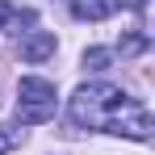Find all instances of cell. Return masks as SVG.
I'll return each instance as SVG.
<instances>
[{"instance_id": "cell-1", "label": "cell", "mask_w": 155, "mask_h": 155, "mask_svg": "<svg viewBox=\"0 0 155 155\" xmlns=\"http://www.w3.org/2000/svg\"><path fill=\"white\" fill-rule=\"evenodd\" d=\"M122 88H113V84H105V80H97V84H84V88H76V97H71V122H76L80 130H105L109 126V117H113V109L122 105Z\"/></svg>"}, {"instance_id": "cell-2", "label": "cell", "mask_w": 155, "mask_h": 155, "mask_svg": "<svg viewBox=\"0 0 155 155\" xmlns=\"http://www.w3.org/2000/svg\"><path fill=\"white\" fill-rule=\"evenodd\" d=\"M54 84L42 76H25L21 80V88H17V122L21 126H38V122H51L54 117Z\"/></svg>"}, {"instance_id": "cell-3", "label": "cell", "mask_w": 155, "mask_h": 155, "mask_svg": "<svg viewBox=\"0 0 155 155\" xmlns=\"http://www.w3.org/2000/svg\"><path fill=\"white\" fill-rule=\"evenodd\" d=\"M109 134H122V138H134V143H147L151 138V109L143 101H134V97H122V105L113 109V117H109Z\"/></svg>"}, {"instance_id": "cell-4", "label": "cell", "mask_w": 155, "mask_h": 155, "mask_svg": "<svg viewBox=\"0 0 155 155\" xmlns=\"http://www.w3.org/2000/svg\"><path fill=\"white\" fill-rule=\"evenodd\" d=\"M51 54H54V34H46V29H34L25 42H21V59L25 63H42Z\"/></svg>"}, {"instance_id": "cell-5", "label": "cell", "mask_w": 155, "mask_h": 155, "mask_svg": "<svg viewBox=\"0 0 155 155\" xmlns=\"http://www.w3.org/2000/svg\"><path fill=\"white\" fill-rule=\"evenodd\" d=\"M67 8L76 21H105L113 13V0H67Z\"/></svg>"}, {"instance_id": "cell-6", "label": "cell", "mask_w": 155, "mask_h": 155, "mask_svg": "<svg viewBox=\"0 0 155 155\" xmlns=\"http://www.w3.org/2000/svg\"><path fill=\"white\" fill-rule=\"evenodd\" d=\"M84 67H88V71H105V67H113V51H105V46L84 51Z\"/></svg>"}, {"instance_id": "cell-7", "label": "cell", "mask_w": 155, "mask_h": 155, "mask_svg": "<svg viewBox=\"0 0 155 155\" xmlns=\"http://www.w3.org/2000/svg\"><path fill=\"white\" fill-rule=\"evenodd\" d=\"M25 143V130H17V126H0V155H8L13 147H21Z\"/></svg>"}, {"instance_id": "cell-8", "label": "cell", "mask_w": 155, "mask_h": 155, "mask_svg": "<svg viewBox=\"0 0 155 155\" xmlns=\"http://www.w3.org/2000/svg\"><path fill=\"white\" fill-rule=\"evenodd\" d=\"M147 51V38H143V34H126V38H122V54H143Z\"/></svg>"}, {"instance_id": "cell-9", "label": "cell", "mask_w": 155, "mask_h": 155, "mask_svg": "<svg viewBox=\"0 0 155 155\" xmlns=\"http://www.w3.org/2000/svg\"><path fill=\"white\" fill-rule=\"evenodd\" d=\"M117 4H122V8H134V13L147 8V0H113V8H117Z\"/></svg>"}, {"instance_id": "cell-10", "label": "cell", "mask_w": 155, "mask_h": 155, "mask_svg": "<svg viewBox=\"0 0 155 155\" xmlns=\"http://www.w3.org/2000/svg\"><path fill=\"white\" fill-rule=\"evenodd\" d=\"M8 17H13V8H8V0H0V29L8 25Z\"/></svg>"}]
</instances>
